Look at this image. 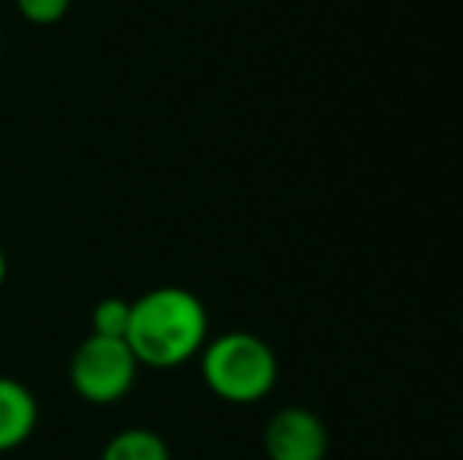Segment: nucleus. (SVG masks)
<instances>
[{
    "label": "nucleus",
    "instance_id": "obj_1",
    "mask_svg": "<svg viewBox=\"0 0 463 460\" xmlns=\"http://www.w3.org/2000/svg\"><path fill=\"white\" fill-rule=\"evenodd\" d=\"M148 369H177L208 344V309L186 287H155L129 300L123 338Z\"/></svg>",
    "mask_w": 463,
    "mask_h": 460
},
{
    "label": "nucleus",
    "instance_id": "obj_2",
    "mask_svg": "<svg viewBox=\"0 0 463 460\" xmlns=\"http://www.w3.org/2000/svg\"><path fill=\"white\" fill-rule=\"evenodd\" d=\"M202 381L227 404H256L278 381V356L269 341L252 332H227L212 338L199 353Z\"/></svg>",
    "mask_w": 463,
    "mask_h": 460
},
{
    "label": "nucleus",
    "instance_id": "obj_3",
    "mask_svg": "<svg viewBox=\"0 0 463 460\" xmlns=\"http://www.w3.org/2000/svg\"><path fill=\"white\" fill-rule=\"evenodd\" d=\"M139 360L123 338L89 334L70 360V385L89 404H117L136 385Z\"/></svg>",
    "mask_w": 463,
    "mask_h": 460
},
{
    "label": "nucleus",
    "instance_id": "obj_4",
    "mask_svg": "<svg viewBox=\"0 0 463 460\" xmlns=\"http://www.w3.org/2000/svg\"><path fill=\"white\" fill-rule=\"evenodd\" d=\"M262 445L269 460H325L328 429L318 413L306 407H284L265 423Z\"/></svg>",
    "mask_w": 463,
    "mask_h": 460
},
{
    "label": "nucleus",
    "instance_id": "obj_5",
    "mask_svg": "<svg viewBox=\"0 0 463 460\" xmlns=\"http://www.w3.org/2000/svg\"><path fill=\"white\" fill-rule=\"evenodd\" d=\"M38 426V400L19 379L0 375V455L23 448Z\"/></svg>",
    "mask_w": 463,
    "mask_h": 460
},
{
    "label": "nucleus",
    "instance_id": "obj_6",
    "mask_svg": "<svg viewBox=\"0 0 463 460\" xmlns=\"http://www.w3.org/2000/svg\"><path fill=\"white\" fill-rule=\"evenodd\" d=\"M101 460H171V448L167 442L152 429H123L104 445Z\"/></svg>",
    "mask_w": 463,
    "mask_h": 460
},
{
    "label": "nucleus",
    "instance_id": "obj_7",
    "mask_svg": "<svg viewBox=\"0 0 463 460\" xmlns=\"http://www.w3.org/2000/svg\"><path fill=\"white\" fill-rule=\"evenodd\" d=\"M129 325V300L123 296H104L92 309V334L101 338H127Z\"/></svg>",
    "mask_w": 463,
    "mask_h": 460
},
{
    "label": "nucleus",
    "instance_id": "obj_8",
    "mask_svg": "<svg viewBox=\"0 0 463 460\" xmlns=\"http://www.w3.org/2000/svg\"><path fill=\"white\" fill-rule=\"evenodd\" d=\"M73 0H16V10L32 25H57L70 13Z\"/></svg>",
    "mask_w": 463,
    "mask_h": 460
},
{
    "label": "nucleus",
    "instance_id": "obj_9",
    "mask_svg": "<svg viewBox=\"0 0 463 460\" xmlns=\"http://www.w3.org/2000/svg\"><path fill=\"white\" fill-rule=\"evenodd\" d=\"M6 271H10V265H6V252H4V246H0V287H4V281H6Z\"/></svg>",
    "mask_w": 463,
    "mask_h": 460
},
{
    "label": "nucleus",
    "instance_id": "obj_10",
    "mask_svg": "<svg viewBox=\"0 0 463 460\" xmlns=\"http://www.w3.org/2000/svg\"><path fill=\"white\" fill-rule=\"evenodd\" d=\"M460 328H463V313H460Z\"/></svg>",
    "mask_w": 463,
    "mask_h": 460
}]
</instances>
